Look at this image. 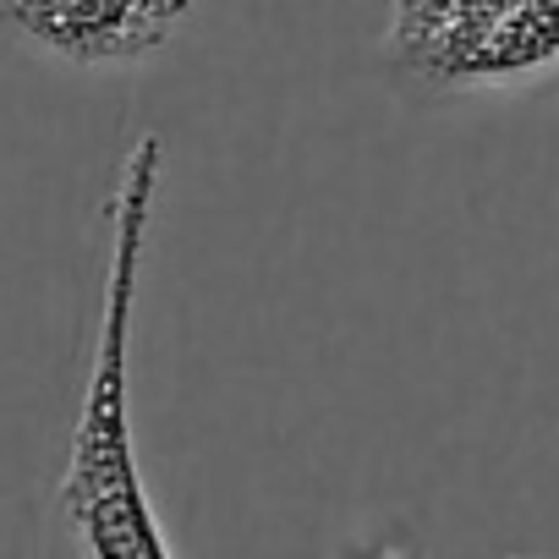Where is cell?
Here are the masks:
<instances>
[{
    "label": "cell",
    "mask_w": 559,
    "mask_h": 559,
    "mask_svg": "<svg viewBox=\"0 0 559 559\" xmlns=\"http://www.w3.org/2000/svg\"><path fill=\"white\" fill-rule=\"evenodd\" d=\"M159 181H165V143L143 132L110 198V274L99 308V346L61 477V510L88 559H176L154 515L132 439V313H138V280H143V247Z\"/></svg>",
    "instance_id": "obj_1"
},
{
    "label": "cell",
    "mask_w": 559,
    "mask_h": 559,
    "mask_svg": "<svg viewBox=\"0 0 559 559\" xmlns=\"http://www.w3.org/2000/svg\"><path fill=\"white\" fill-rule=\"evenodd\" d=\"M192 0H0V28L67 67H138L176 39Z\"/></svg>",
    "instance_id": "obj_2"
}]
</instances>
